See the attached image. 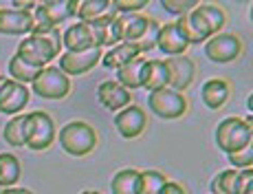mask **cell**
Here are the masks:
<instances>
[{
	"label": "cell",
	"mask_w": 253,
	"mask_h": 194,
	"mask_svg": "<svg viewBox=\"0 0 253 194\" xmlns=\"http://www.w3.org/2000/svg\"><path fill=\"white\" fill-rule=\"evenodd\" d=\"M139 174L137 170H119L110 181L113 194H139Z\"/></svg>",
	"instance_id": "obj_23"
},
{
	"label": "cell",
	"mask_w": 253,
	"mask_h": 194,
	"mask_svg": "<svg viewBox=\"0 0 253 194\" xmlns=\"http://www.w3.org/2000/svg\"><path fill=\"white\" fill-rule=\"evenodd\" d=\"M163 64L168 69V89L181 93V91L192 86L194 75H196V66L187 55L168 57V60H163Z\"/></svg>",
	"instance_id": "obj_9"
},
{
	"label": "cell",
	"mask_w": 253,
	"mask_h": 194,
	"mask_svg": "<svg viewBox=\"0 0 253 194\" xmlns=\"http://www.w3.org/2000/svg\"><path fill=\"white\" fill-rule=\"evenodd\" d=\"M145 4H148V0H119V2H115V7L119 13H139Z\"/></svg>",
	"instance_id": "obj_35"
},
{
	"label": "cell",
	"mask_w": 253,
	"mask_h": 194,
	"mask_svg": "<svg viewBox=\"0 0 253 194\" xmlns=\"http://www.w3.org/2000/svg\"><path fill=\"white\" fill-rule=\"evenodd\" d=\"M2 137L9 146H16V148L24 146V115H16L13 119H9L4 124Z\"/></svg>",
	"instance_id": "obj_30"
},
{
	"label": "cell",
	"mask_w": 253,
	"mask_h": 194,
	"mask_svg": "<svg viewBox=\"0 0 253 194\" xmlns=\"http://www.w3.org/2000/svg\"><path fill=\"white\" fill-rule=\"evenodd\" d=\"M97 97H99L101 106H106L108 110H124L132 101L130 91L117 84V82H101L99 89H97Z\"/></svg>",
	"instance_id": "obj_16"
},
{
	"label": "cell",
	"mask_w": 253,
	"mask_h": 194,
	"mask_svg": "<svg viewBox=\"0 0 253 194\" xmlns=\"http://www.w3.org/2000/svg\"><path fill=\"white\" fill-rule=\"evenodd\" d=\"M60 144L73 157H86L97 146V133L86 121H71L60 130Z\"/></svg>",
	"instance_id": "obj_4"
},
{
	"label": "cell",
	"mask_w": 253,
	"mask_h": 194,
	"mask_svg": "<svg viewBox=\"0 0 253 194\" xmlns=\"http://www.w3.org/2000/svg\"><path fill=\"white\" fill-rule=\"evenodd\" d=\"M29 104V89L16 80L0 82V113L18 115Z\"/></svg>",
	"instance_id": "obj_10"
},
{
	"label": "cell",
	"mask_w": 253,
	"mask_h": 194,
	"mask_svg": "<svg viewBox=\"0 0 253 194\" xmlns=\"http://www.w3.org/2000/svg\"><path fill=\"white\" fill-rule=\"evenodd\" d=\"M141 51L137 45H132V42H121L119 47H113L108 53L104 55V66L106 69H121L124 64H128V62H132L134 57H139Z\"/></svg>",
	"instance_id": "obj_20"
},
{
	"label": "cell",
	"mask_w": 253,
	"mask_h": 194,
	"mask_svg": "<svg viewBox=\"0 0 253 194\" xmlns=\"http://www.w3.org/2000/svg\"><path fill=\"white\" fill-rule=\"evenodd\" d=\"M141 89H148L150 93L168 89V69L163 60H145L143 64V84Z\"/></svg>",
	"instance_id": "obj_18"
},
{
	"label": "cell",
	"mask_w": 253,
	"mask_h": 194,
	"mask_svg": "<svg viewBox=\"0 0 253 194\" xmlns=\"http://www.w3.org/2000/svg\"><path fill=\"white\" fill-rule=\"evenodd\" d=\"M55 139V124L44 110L24 115V146L31 150H46Z\"/></svg>",
	"instance_id": "obj_5"
},
{
	"label": "cell",
	"mask_w": 253,
	"mask_h": 194,
	"mask_svg": "<svg viewBox=\"0 0 253 194\" xmlns=\"http://www.w3.org/2000/svg\"><path fill=\"white\" fill-rule=\"evenodd\" d=\"M11 9H16V11H27V13H31L33 9H36V2H22V0H13V4H11Z\"/></svg>",
	"instance_id": "obj_36"
},
{
	"label": "cell",
	"mask_w": 253,
	"mask_h": 194,
	"mask_svg": "<svg viewBox=\"0 0 253 194\" xmlns=\"http://www.w3.org/2000/svg\"><path fill=\"white\" fill-rule=\"evenodd\" d=\"M62 45L66 47L69 53H77V51H88L95 48V36H92L90 27L84 22H75L62 33Z\"/></svg>",
	"instance_id": "obj_15"
},
{
	"label": "cell",
	"mask_w": 253,
	"mask_h": 194,
	"mask_svg": "<svg viewBox=\"0 0 253 194\" xmlns=\"http://www.w3.org/2000/svg\"><path fill=\"white\" fill-rule=\"evenodd\" d=\"M163 9L169 13H176V16H183V13H189L192 9L198 7L196 0H163Z\"/></svg>",
	"instance_id": "obj_32"
},
{
	"label": "cell",
	"mask_w": 253,
	"mask_h": 194,
	"mask_svg": "<svg viewBox=\"0 0 253 194\" xmlns=\"http://www.w3.org/2000/svg\"><path fill=\"white\" fill-rule=\"evenodd\" d=\"M251 181H253L251 168H242L240 172H238V179H236V194H253Z\"/></svg>",
	"instance_id": "obj_34"
},
{
	"label": "cell",
	"mask_w": 253,
	"mask_h": 194,
	"mask_svg": "<svg viewBox=\"0 0 253 194\" xmlns=\"http://www.w3.org/2000/svg\"><path fill=\"white\" fill-rule=\"evenodd\" d=\"M42 69H38V66L29 64V62H24L20 55H13L11 60H9V73H11V80L20 82V84H27V82H33L38 77V73Z\"/></svg>",
	"instance_id": "obj_26"
},
{
	"label": "cell",
	"mask_w": 253,
	"mask_h": 194,
	"mask_svg": "<svg viewBox=\"0 0 253 194\" xmlns=\"http://www.w3.org/2000/svg\"><path fill=\"white\" fill-rule=\"evenodd\" d=\"M143 64L145 57H134L132 62L124 64L121 69H117V84H121L124 89H141L143 84Z\"/></svg>",
	"instance_id": "obj_19"
},
{
	"label": "cell",
	"mask_w": 253,
	"mask_h": 194,
	"mask_svg": "<svg viewBox=\"0 0 253 194\" xmlns=\"http://www.w3.org/2000/svg\"><path fill=\"white\" fill-rule=\"evenodd\" d=\"M242 53V42L238 36L233 33H218V36H211L209 42L205 45V55L211 62H218V64H227V62H233L236 57H240Z\"/></svg>",
	"instance_id": "obj_8"
},
{
	"label": "cell",
	"mask_w": 253,
	"mask_h": 194,
	"mask_svg": "<svg viewBox=\"0 0 253 194\" xmlns=\"http://www.w3.org/2000/svg\"><path fill=\"white\" fill-rule=\"evenodd\" d=\"M236 170H222L209 183V190H211V194H236Z\"/></svg>",
	"instance_id": "obj_29"
},
{
	"label": "cell",
	"mask_w": 253,
	"mask_h": 194,
	"mask_svg": "<svg viewBox=\"0 0 253 194\" xmlns=\"http://www.w3.org/2000/svg\"><path fill=\"white\" fill-rule=\"evenodd\" d=\"M31 84L33 93L46 99H62L71 93V80L60 71V66H44Z\"/></svg>",
	"instance_id": "obj_6"
},
{
	"label": "cell",
	"mask_w": 253,
	"mask_h": 194,
	"mask_svg": "<svg viewBox=\"0 0 253 194\" xmlns=\"http://www.w3.org/2000/svg\"><path fill=\"white\" fill-rule=\"evenodd\" d=\"M101 60V48H88V51H77L69 53L60 57V71L64 75H82V73H88L97 62Z\"/></svg>",
	"instance_id": "obj_12"
},
{
	"label": "cell",
	"mask_w": 253,
	"mask_h": 194,
	"mask_svg": "<svg viewBox=\"0 0 253 194\" xmlns=\"http://www.w3.org/2000/svg\"><path fill=\"white\" fill-rule=\"evenodd\" d=\"M216 144L222 152L233 154L245 146L253 144V128L240 117H227L216 128Z\"/></svg>",
	"instance_id": "obj_3"
},
{
	"label": "cell",
	"mask_w": 253,
	"mask_h": 194,
	"mask_svg": "<svg viewBox=\"0 0 253 194\" xmlns=\"http://www.w3.org/2000/svg\"><path fill=\"white\" fill-rule=\"evenodd\" d=\"M124 16V36H121V42H139L141 36L148 29V20L150 16H143V13H121Z\"/></svg>",
	"instance_id": "obj_22"
},
{
	"label": "cell",
	"mask_w": 253,
	"mask_h": 194,
	"mask_svg": "<svg viewBox=\"0 0 253 194\" xmlns=\"http://www.w3.org/2000/svg\"><path fill=\"white\" fill-rule=\"evenodd\" d=\"M33 16L27 11H16V9H0V33L2 36H24L31 33Z\"/></svg>",
	"instance_id": "obj_14"
},
{
	"label": "cell",
	"mask_w": 253,
	"mask_h": 194,
	"mask_svg": "<svg viewBox=\"0 0 253 194\" xmlns=\"http://www.w3.org/2000/svg\"><path fill=\"white\" fill-rule=\"evenodd\" d=\"M161 194H185V190H183V186H178V183L168 181V183H165V186H163Z\"/></svg>",
	"instance_id": "obj_37"
},
{
	"label": "cell",
	"mask_w": 253,
	"mask_h": 194,
	"mask_svg": "<svg viewBox=\"0 0 253 194\" xmlns=\"http://www.w3.org/2000/svg\"><path fill=\"white\" fill-rule=\"evenodd\" d=\"M159 31H161V24L154 20V18H150V20H148V29H145V33L141 36V40H139V42H134V45L139 47V51H141V53L152 51V48L157 47Z\"/></svg>",
	"instance_id": "obj_31"
},
{
	"label": "cell",
	"mask_w": 253,
	"mask_h": 194,
	"mask_svg": "<svg viewBox=\"0 0 253 194\" xmlns=\"http://www.w3.org/2000/svg\"><path fill=\"white\" fill-rule=\"evenodd\" d=\"M80 2L75 0H64V2H42L36 4L33 9V27H31V36H44L51 29H55L62 20H66L69 16H75Z\"/></svg>",
	"instance_id": "obj_2"
},
{
	"label": "cell",
	"mask_w": 253,
	"mask_h": 194,
	"mask_svg": "<svg viewBox=\"0 0 253 194\" xmlns=\"http://www.w3.org/2000/svg\"><path fill=\"white\" fill-rule=\"evenodd\" d=\"M82 194H99V192H95V190H84Z\"/></svg>",
	"instance_id": "obj_39"
},
{
	"label": "cell",
	"mask_w": 253,
	"mask_h": 194,
	"mask_svg": "<svg viewBox=\"0 0 253 194\" xmlns=\"http://www.w3.org/2000/svg\"><path fill=\"white\" fill-rule=\"evenodd\" d=\"M168 177L159 170H145L139 174V194H161Z\"/></svg>",
	"instance_id": "obj_27"
},
{
	"label": "cell",
	"mask_w": 253,
	"mask_h": 194,
	"mask_svg": "<svg viewBox=\"0 0 253 194\" xmlns=\"http://www.w3.org/2000/svg\"><path fill=\"white\" fill-rule=\"evenodd\" d=\"M0 194H33V192L27 190V188H4V190H0Z\"/></svg>",
	"instance_id": "obj_38"
},
{
	"label": "cell",
	"mask_w": 253,
	"mask_h": 194,
	"mask_svg": "<svg viewBox=\"0 0 253 194\" xmlns=\"http://www.w3.org/2000/svg\"><path fill=\"white\" fill-rule=\"evenodd\" d=\"M157 47L161 48L163 53H168L169 57H176V55H183L189 45L185 42V38L181 36V31H178L176 24L169 22V24H163L161 31H159Z\"/></svg>",
	"instance_id": "obj_17"
},
{
	"label": "cell",
	"mask_w": 253,
	"mask_h": 194,
	"mask_svg": "<svg viewBox=\"0 0 253 194\" xmlns=\"http://www.w3.org/2000/svg\"><path fill=\"white\" fill-rule=\"evenodd\" d=\"M174 24L178 27V31H181V36L185 38V42H187V45H198V42L207 40V38L211 36L209 24L205 22V18H203L196 9H192L189 13L178 16V20Z\"/></svg>",
	"instance_id": "obj_11"
},
{
	"label": "cell",
	"mask_w": 253,
	"mask_h": 194,
	"mask_svg": "<svg viewBox=\"0 0 253 194\" xmlns=\"http://www.w3.org/2000/svg\"><path fill=\"white\" fill-rule=\"evenodd\" d=\"M20 179V161L11 152L0 154V186L9 188Z\"/></svg>",
	"instance_id": "obj_25"
},
{
	"label": "cell",
	"mask_w": 253,
	"mask_h": 194,
	"mask_svg": "<svg viewBox=\"0 0 253 194\" xmlns=\"http://www.w3.org/2000/svg\"><path fill=\"white\" fill-rule=\"evenodd\" d=\"M196 11L205 18V22L209 24V29H211V36H216V33L225 27V18L227 16H225V11H222L220 7H216V4L203 2V4H198L196 7Z\"/></svg>",
	"instance_id": "obj_28"
},
{
	"label": "cell",
	"mask_w": 253,
	"mask_h": 194,
	"mask_svg": "<svg viewBox=\"0 0 253 194\" xmlns=\"http://www.w3.org/2000/svg\"><path fill=\"white\" fill-rule=\"evenodd\" d=\"M227 157H229L231 166H236V168H251V163H253V144L245 146L242 150H238V152H233V154H227Z\"/></svg>",
	"instance_id": "obj_33"
},
{
	"label": "cell",
	"mask_w": 253,
	"mask_h": 194,
	"mask_svg": "<svg viewBox=\"0 0 253 194\" xmlns=\"http://www.w3.org/2000/svg\"><path fill=\"white\" fill-rule=\"evenodd\" d=\"M115 126L119 130V135L124 139H134L148 126V117L139 106H126L124 110H119V115L115 117Z\"/></svg>",
	"instance_id": "obj_13"
},
{
	"label": "cell",
	"mask_w": 253,
	"mask_h": 194,
	"mask_svg": "<svg viewBox=\"0 0 253 194\" xmlns=\"http://www.w3.org/2000/svg\"><path fill=\"white\" fill-rule=\"evenodd\" d=\"M229 99V84L225 80H209L203 84V101L207 108L216 110L220 106H225V101Z\"/></svg>",
	"instance_id": "obj_21"
},
{
	"label": "cell",
	"mask_w": 253,
	"mask_h": 194,
	"mask_svg": "<svg viewBox=\"0 0 253 194\" xmlns=\"http://www.w3.org/2000/svg\"><path fill=\"white\" fill-rule=\"evenodd\" d=\"M148 106L161 119H178L187 113V99L183 97V93H176L172 89H161L150 93Z\"/></svg>",
	"instance_id": "obj_7"
},
{
	"label": "cell",
	"mask_w": 253,
	"mask_h": 194,
	"mask_svg": "<svg viewBox=\"0 0 253 194\" xmlns=\"http://www.w3.org/2000/svg\"><path fill=\"white\" fill-rule=\"evenodd\" d=\"M62 51V33L55 29H51L44 36H29L24 38L18 47V53L24 62L38 66V69H44L48 62Z\"/></svg>",
	"instance_id": "obj_1"
},
{
	"label": "cell",
	"mask_w": 253,
	"mask_h": 194,
	"mask_svg": "<svg viewBox=\"0 0 253 194\" xmlns=\"http://www.w3.org/2000/svg\"><path fill=\"white\" fill-rule=\"evenodd\" d=\"M108 9H110V0H86V2H80L75 16L80 18V22L90 24V22H95L97 18L104 16Z\"/></svg>",
	"instance_id": "obj_24"
}]
</instances>
